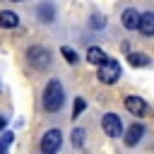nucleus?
<instances>
[{
    "label": "nucleus",
    "instance_id": "1",
    "mask_svg": "<svg viewBox=\"0 0 154 154\" xmlns=\"http://www.w3.org/2000/svg\"><path fill=\"white\" fill-rule=\"evenodd\" d=\"M63 101H65L63 84H60L58 79H51V82L46 84V89H43V108H46L48 113H55V111H60Z\"/></svg>",
    "mask_w": 154,
    "mask_h": 154
},
{
    "label": "nucleus",
    "instance_id": "3",
    "mask_svg": "<svg viewBox=\"0 0 154 154\" xmlns=\"http://www.w3.org/2000/svg\"><path fill=\"white\" fill-rule=\"evenodd\" d=\"M60 147H63V132L55 130V128H51V130L41 137V142H38L41 154H58Z\"/></svg>",
    "mask_w": 154,
    "mask_h": 154
},
{
    "label": "nucleus",
    "instance_id": "5",
    "mask_svg": "<svg viewBox=\"0 0 154 154\" xmlns=\"http://www.w3.org/2000/svg\"><path fill=\"white\" fill-rule=\"evenodd\" d=\"M101 128H103V132H106L108 137L123 135V123H120V118H118L116 113H106V116L101 118Z\"/></svg>",
    "mask_w": 154,
    "mask_h": 154
},
{
    "label": "nucleus",
    "instance_id": "18",
    "mask_svg": "<svg viewBox=\"0 0 154 154\" xmlns=\"http://www.w3.org/2000/svg\"><path fill=\"white\" fill-rule=\"evenodd\" d=\"M84 106H87V103H84V99H75V106H72V118H77V116L84 111Z\"/></svg>",
    "mask_w": 154,
    "mask_h": 154
},
{
    "label": "nucleus",
    "instance_id": "2",
    "mask_svg": "<svg viewBox=\"0 0 154 154\" xmlns=\"http://www.w3.org/2000/svg\"><path fill=\"white\" fill-rule=\"evenodd\" d=\"M26 60L34 70H46L51 65V51L43 48V46H31L26 51Z\"/></svg>",
    "mask_w": 154,
    "mask_h": 154
},
{
    "label": "nucleus",
    "instance_id": "10",
    "mask_svg": "<svg viewBox=\"0 0 154 154\" xmlns=\"http://www.w3.org/2000/svg\"><path fill=\"white\" fill-rule=\"evenodd\" d=\"M36 17H38L41 22H53V19H55V7H53L51 2H41V5L36 7Z\"/></svg>",
    "mask_w": 154,
    "mask_h": 154
},
{
    "label": "nucleus",
    "instance_id": "14",
    "mask_svg": "<svg viewBox=\"0 0 154 154\" xmlns=\"http://www.w3.org/2000/svg\"><path fill=\"white\" fill-rule=\"evenodd\" d=\"M12 142H14V135H12V132H5L2 140H0V154H7L10 147H12Z\"/></svg>",
    "mask_w": 154,
    "mask_h": 154
},
{
    "label": "nucleus",
    "instance_id": "19",
    "mask_svg": "<svg viewBox=\"0 0 154 154\" xmlns=\"http://www.w3.org/2000/svg\"><path fill=\"white\" fill-rule=\"evenodd\" d=\"M5 125H7V118H5V116H0V130H2Z\"/></svg>",
    "mask_w": 154,
    "mask_h": 154
},
{
    "label": "nucleus",
    "instance_id": "15",
    "mask_svg": "<svg viewBox=\"0 0 154 154\" xmlns=\"http://www.w3.org/2000/svg\"><path fill=\"white\" fill-rule=\"evenodd\" d=\"M60 53H63V58H65V60H67L70 65H75V63L79 60V58H77V53H75V51H72L70 46H63V48H60Z\"/></svg>",
    "mask_w": 154,
    "mask_h": 154
},
{
    "label": "nucleus",
    "instance_id": "4",
    "mask_svg": "<svg viewBox=\"0 0 154 154\" xmlns=\"http://www.w3.org/2000/svg\"><path fill=\"white\" fill-rule=\"evenodd\" d=\"M99 79L103 84H116L120 79V65H118V60L108 58L106 63H101L99 65Z\"/></svg>",
    "mask_w": 154,
    "mask_h": 154
},
{
    "label": "nucleus",
    "instance_id": "17",
    "mask_svg": "<svg viewBox=\"0 0 154 154\" xmlns=\"http://www.w3.org/2000/svg\"><path fill=\"white\" fill-rule=\"evenodd\" d=\"M89 24H91L94 29H103V26H106V19H103L101 14H91V22H89Z\"/></svg>",
    "mask_w": 154,
    "mask_h": 154
},
{
    "label": "nucleus",
    "instance_id": "13",
    "mask_svg": "<svg viewBox=\"0 0 154 154\" xmlns=\"http://www.w3.org/2000/svg\"><path fill=\"white\" fill-rule=\"evenodd\" d=\"M128 63H130L132 67H147V65H149V58H147L144 53H130V55H128Z\"/></svg>",
    "mask_w": 154,
    "mask_h": 154
},
{
    "label": "nucleus",
    "instance_id": "16",
    "mask_svg": "<svg viewBox=\"0 0 154 154\" xmlns=\"http://www.w3.org/2000/svg\"><path fill=\"white\" fill-rule=\"evenodd\" d=\"M72 144H75V147H82V144H84V130H82V128H75V130H72Z\"/></svg>",
    "mask_w": 154,
    "mask_h": 154
},
{
    "label": "nucleus",
    "instance_id": "11",
    "mask_svg": "<svg viewBox=\"0 0 154 154\" xmlns=\"http://www.w3.org/2000/svg\"><path fill=\"white\" fill-rule=\"evenodd\" d=\"M17 24H19L17 12H10V10H2V12H0V26H2V29H14Z\"/></svg>",
    "mask_w": 154,
    "mask_h": 154
},
{
    "label": "nucleus",
    "instance_id": "9",
    "mask_svg": "<svg viewBox=\"0 0 154 154\" xmlns=\"http://www.w3.org/2000/svg\"><path fill=\"white\" fill-rule=\"evenodd\" d=\"M144 36H154V12H144L140 14V26H137Z\"/></svg>",
    "mask_w": 154,
    "mask_h": 154
},
{
    "label": "nucleus",
    "instance_id": "6",
    "mask_svg": "<svg viewBox=\"0 0 154 154\" xmlns=\"http://www.w3.org/2000/svg\"><path fill=\"white\" fill-rule=\"evenodd\" d=\"M125 108H128L132 116H144V113H147V101H144L142 96L130 94V96H125Z\"/></svg>",
    "mask_w": 154,
    "mask_h": 154
},
{
    "label": "nucleus",
    "instance_id": "20",
    "mask_svg": "<svg viewBox=\"0 0 154 154\" xmlns=\"http://www.w3.org/2000/svg\"><path fill=\"white\" fill-rule=\"evenodd\" d=\"M12 2H24V0H12Z\"/></svg>",
    "mask_w": 154,
    "mask_h": 154
},
{
    "label": "nucleus",
    "instance_id": "8",
    "mask_svg": "<svg viewBox=\"0 0 154 154\" xmlns=\"http://www.w3.org/2000/svg\"><path fill=\"white\" fill-rule=\"evenodd\" d=\"M142 135H144V125L132 123V125L125 130V144H128V147H135V144L142 140Z\"/></svg>",
    "mask_w": 154,
    "mask_h": 154
},
{
    "label": "nucleus",
    "instance_id": "12",
    "mask_svg": "<svg viewBox=\"0 0 154 154\" xmlns=\"http://www.w3.org/2000/svg\"><path fill=\"white\" fill-rule=\"evenodd\" d=\"M87 60H89L91 65H101V63H106V60H108V55H106L99 46H91V48L87 51Z\"/></svg>",
    "mask_w": 154,
    "mask_h": 154
},
{
    "label": "nucleus",
    "instance_id": "7",
    "mask_svg": "<svg viewBox=\"0 0 154 154\" xmlns=\"http://www.w3.org/2000/svg\"><path fill=\"white\" fill-rule=\"evenodd\" d=\"M120 24L125 26V29H137L140 26V12L135 10V7H128V10H123V14H120Z\"/></svg>",
    "mask_w": 154,
    "mask_h": 154
}]
</instances>
